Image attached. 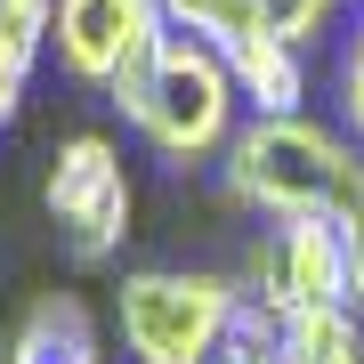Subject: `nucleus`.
Listing matches in <instances>:
<instances>
[{
    "label": "nucleus",
    "mask_w": 364,
    "mask_h": 364,
    "mask_svg": "<svg viewBox=\"0 0 364 364\" xmlns=\"http://www.w3.org/2000/svg\"><path fill=\"white\" fill-rule=\"evenodd\" d=\"M219 178L259 219H364V146L324 114L243 122Z\"/></svg>",
    "instance_id": "obj_1"
},
{
    "label": "nucleus",
    "mask_w": 364,
    "mask_h": 364,
    "mask_svg": "<svg viewBox=\"0 0 364 364\" xmlns=\"http://www.w3.org/2000/svg\"><path fill=\"white\" fill-rule=\"evenodd\" d=\"M105 105H114L170 170L227 162L235 130L251 122L243 114V90H235V73H227V57L203 49V41H186V33H162V49L146 57V65L114 73V81H105Z\"/></svg>",
    "instance_id": "obj_2"
},
{
    "label": "nucleus",
    "mask_w": 364,
    "mask_h": 364,
    "mask_svg": "<svg viewBox=\"0 0 364 364\" xmlns=\"http://www.w3.org/2000/svg\"><path fill=\"white\" fill-rule=\"evenodd\" d=\"M243 324V284L219 267H130L114 284V332L130 364H210Z\"/></svg>",
    "instance_id": "obj_3"
},
{
    "label": "nucleus",
    "mask_w": 364,
    "mask_h": 364,
    "mask_svg": "<svg viewBox=\"0 0 364 364\" xmlns=\"http://www.w3.org/2000/svg\"><path fill=\"white\" fill-rule=\"evenodd\" d=\"M235 284L259 324H291L308 308H348V235H340V219H267L251 235Z\"/></svg>",
    "instance_id": "obj_4"
},
{
    "label": "nucleus",
    "mask_w": 364,
    "mask_h": 364,
    "mask_svg": "<svg viewBox=\"0 0 364 364\" xmlns=\"http://www.w3.org/2000/svg\"><path fill=\"white\" fill-rule=\"evenodd\" d=\"M41 203H49L57 243L73 251V267H105L122 243H130V170H122V146L105 130H73L57 138L49 178H41Z\"/></svg>",
    "instance_id": "obj_5"
},
{
    "label": "nucleus",
    "mask_w": 364,
    "mask_h": 364,
    "mask_svg": "<svg viewBox=\"0 0 364 364\" xmlns=\"http://www.w3.org/2000/svg\"><path fill=\"white\" fill-rule=\"evenodd\" d=\"M162 49V9L154 0H57V33H49V57L73 90H97L114 73L146 65Z\"/></svg>",
    "instance_id": "obj_6"
},
{
    "label": "nucleus",
    "mask_w": 364,
    "mask_h": 364,
    "mask_svg": "<svg viewBox=\"0 0 364 364\" xmlns=\"http://www.w3.org/2000/svg\"><path fill=\"white\" fill-rule=\"evenodd\" d=\"M219 57H227L235 90H243V114H251V122L308 114V49L284 41L275 25H259L251 41H235V49H219Z\"/></svg>",
    "instance_id": "obj_7"
},
{
    "label": "nucleus",
    "mask_w": 364,
    "mask_h": 364,
    "mask_svg": "<svg viewBox=\"0 0 364 364\" xmlns=\"http://www.w3.org/2000/svg\"><path fill=\"white\" fill-rule=\"evenodd\" d=\"M9 364H105L90 308L81 299H41L16 324V340H9Z\"/></svg>",
    "instance_id": "obj_8"
},
{
    "label": "nucleus",
    "mask_w": 364,
    "mask_h": 364,
    "mask_svg": "<svg viewBox=\"0 0 364 364\" xmlns=\"http://www.w3.org/2000/svg\"><path fill=\"white\" fill-rule=\"evenodd\" d=\"M275 364H364V316L356 308H308L275 324Z\"/></svg>",
    "instance_id": "obj_9"
},
{
    "label": "nucleus",
    "mask_w": 364,
    "mask_h": 364,
    "mask_svg": "<svg viewBox=\"0 0 364 364\" xmlns=\"http://www.w3.org/2000/svg\"><path fill=\"white\" fill-rule=\"evenodd\" d=\"M154 9H162V33H186L203 49H235V41H251L267 25L259 0H154Z\"/></svg>",
    "instance_id": "obj_10"
},
{
    "label": "nucleus",
    "mask_w": 364,
    "mask_h": 364,
    "mask_svg": "<svg viewBox=\"0 0 364 364\" xmlns=\"http://www.w3.org/2000/svg\"><path fill=\"white\" fill-rule=\"evenodd\" d=\"M332 122L364 146V9H348V25L332 33Z\"/></svg>",
    "instance_id": "obj_11"
},
{
    "label": "nucleus",
    "mask_w": 364,
    "mask_h": 364,
    "mask_svg": "<svg viewBox=\"0 0 364 364\" xmlns=\"http://www.w3.org/2000/svg\"><path fill=\"white\" fill-rule=\"evenodd\" d=\"M49 33H57V0H0V57H9V65L41 73Z\"/></svg>",
    "instance_id": "obj_12"
},
{
    "label": "nucleus",
    "mask_w": 364,
    "mask_h": 364,
    "mask_svg": "<svg viewBox=\"0 0 364 364\" xmlns=\"http://www.w3.org/2000/svg\"><path fill=\"white\" fill-rule=\"evenodd\" d=\"M259 9H267V25L284 41H299V49H316L324 33L348 25V0H259Z\"/></svg>",
    "instance_id": "obj_13"
},
{
    "label": "nucleus",
    "mask_w": 364,
    "mask_h": 364,
    "mask_svg": "<svg viewBox=\"0 0 364 364\" xmlns=\"http://www.w3.org/2000/svg\"><path fill=\"white\" fill-rule=\"evenodd\" d=\"M210 364H275V324H259V316L243 308V324L227 332V348L210 356Z\"/></svg>",
    "instance_id": "obj_14"
},
{
    "label": "nucleus",
    "mask_w": 364,
    "mask_h": 364,
    "mask_svg": "<svg viewBox=\"0 0 364 364\" xmlns=\"http://www.w3.org/2000/svg\"><path fill=\"white\" fill-rule=\"evenodd\" d=\"M25 90H33V73H25V65H9V57H0V130H9L16 114H25Z\"/></svg>",
    "instance_id": "obj_15"
},
{
    "label": "nucleus",
    "mask_w": 364,
    "mask_h": 364,
    "mask_svg": "<svg viewBox=\"0 0 364 364\" xmlns=\"http://www.w3.org/2000/svg\"><path fill=\"white\" fill-rule=\"evenodd\" d=\"M348 9H364V0H348Z\"/></svg>",
    "instance_id": "obj_16"
}]
</instances>
